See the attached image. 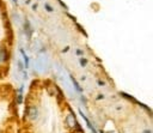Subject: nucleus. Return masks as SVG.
I'll list each match as a JSON object with an SVG mask.
<instances>
[{"label": "nucleus", "instance_id": "1", "mask_svg": "<svg viewBox=\"0 0 153 133\" xmlns=\"http://www.w3.org/2000/svg\"><path fill=\"white\" fill-rule=\"evenodd\" d=\"M65 122H66V126L69 128V130H74L77 126H78V122H77V118L73 113H68L66 115V119H65Z\"/></svg>", "mask_w": 153, "mask_h": 133}, {"label": "nucleus", "instance_id": "2", "mask_svg": "<svg viewBox=\"0 0 153 133\" xmlns=\"http://www.w3.org/2000/svg\"><path fill=\"white\" fill-rule=\"evenodd\" d=\"M26 115H28V119L30 121H36L38 118V109L35 105H30V107H28V110H26Z\"/></svg>", "mask_w": 153, "mask_h": 133}, {"label": "nucleus", "instance_id": "3", "mask_svg": "<svg viewBox=\"0 0 153 133\" xmlns=\"http://www.w3.org/2000/svg\"><path fill=\"white\" fill-rule=\"evenodd\" d=\"M68 77H69V79H71V82H72V84H73V86H74V89L77 90V92H78V94H83V88H82V86L80 85H79V83L77 82V79L74 78V77H73L72 75H71V73H69V75H68Z\"/></svg>", "mask_w": 153, "mask_h": 133}, {"label": "nucleus", "instance_id": "4", "mask_svg": "<svg viewBox=\"0 0 153 133\" xmlns=\"http://www.w3.org/2000/svg\"><path fill=\"white\" fill-rule=\"evenodd\" d=\"M79 114H80V115H82V118L85 120L86 125H88V127L91 130V132H92V133H98V132H97V130L94 127V126H92V124H91V121H90V119H89L88 116H85V114H84V113H83L82 110H79Z\"/></svg>", "mask_w": 153, "mask_h": 133}, {"label": "nucleus", "instance_id": "5", "mask_svg": "<svg viewBox=\"0 0 153 133\" xmlns=\"http://www.w3.org/2000/svg\"><path fill=\"white\" fill-rule=\"evenodd\" d=\"M24 31H25V35L28 38H31V35H32V28H31V24L29 21H25L24 23Z\"/></svg>", "mask_w": 153, "mask_h": 133}, {"label": "nucleus", "instance_id": "6", "mask_svg": "<svg viewBox=\"0 0 153 133\" xmlns=\"http://www.w3.org/2000/svg\"><path fill=\"white\" fill-rule=\"evenodd\" d=\"M7 60V49L4 46H0V62H5Z\"/></svg>", "mask_w": 153, "mask_h": 133}, {"label": "nucleus", "instance_id": "7", "mask_svg": "<svg viewBox=\"0 0 153 133\" xmlns=\"http://www.w3.org/2000/svg\"><path fill=\"white\" fill-rule=\"evenodd\" d=\"M17 67H18V71L22 73V75H23V77H24L25 79L28 78V75H26V72H25L24 64H23V61H22V60H19V59H18V61H17Z\"/></svg>", "mask_w": 153, "mask_h": 133}, {"label": "nucleus", "instance_id": "8", "mask_svg": "<svg viewBox=\"0 0 153 133\" xmlns=\"http://www.w3.org/2000/svg\"><path fill=\"white\" fill-rule=\"evenodd\" d=\"M19 52H21V54H22V56H23V59H24V67H29V65H30V59H29L28 55H26V53H25L24 48H19Z\"/></svg>", "mask_w": 153, "mask_h": 133}, {"label": "nucleus", "instance_id": "9", "mask_svg": "<svg viewBox=\"0 0 153 133\" xmlns=\"http://www.w3.org/2000/svg\"><path fill=\"white\" fill-rule=\"evenodd\" d=\"M44 9L48 12H54V9H53V6L50 4H44Z\"/></svg>", "mask_w": 153, "mask_h": 133}, {"label": "nucleus", "instance_id": "10", "mask_svg": "<svg viewBox=\"0 0 153 133\" xmlns=\"http://www.w3.org/2000/svg\"><path fill=\"white\" fill-rule=\"evenodd\" d=\"M22 102H23V95L18 92V95H17V103H18V104H21Z\"/></svg>", "mask_w": 153, "mask_h": 133}, {"label": "nucleus", "instance_id": "11", "mask_svg": "<svg viewBox=\"0 0 153 133\" xmlns=\"http://www.w3.org/2000/svg\"><path fill=\"white\" fill-rule=\"evenodd\" d=\"M83 54H84V50H83V49H80V48L75 49V55H78V56H82Z\"/></svg>", "mask_w": 153, "mask_h": 133}, {"label": "nucleus", "instance_id": "12", "mask_svg": "<svg viewBox=\"0 0 153 133\" xmlns=\"http://www.w3.org/2000/svg\"><path fill=\"white\" fill-rule=\"evenodd\" d=\"M80 65L83 66V67H86V66H88V60H86V59H82V60H80Z\"/></svg>", "mask_w": 153, "mask_h": 133}, {"label": "nucleus", "instance_id": "13", "mask_svg": "<svg viewBox=\"0 0 153 133\" xmlns=\"http://www.w3.org/2000/svg\"><path fill=\"white\" fill-rule=\"evenodd\" d=\"M57 1L60 3V5H61V6H62V7H63V9H67V6H66V5H65V3L62 1V0H57Z\"/></svg>", "mask_w": 153, "mask_h": 133}, {"label": "nucleus", "instance_id": "14", "mask_svg": "<svg viewBox=\"0 0 153 133\" xmlns=\"http://www.w3.org/2000/svg\"><path fill=\"white\" fill-rule=\"evenodd\" d=\"M37 4H32V6H31V9H32V11H37Z\"/></svg>", "mask_w": 153, "mask_h": 133}, {"label": "nucleus", "instance_id": "15", "mask_svg": "<svg viewBox=\"0 0 153 133\" xmlns=\"http://www.w3.org/2000/svg\"><path fill=\"white\" fill-rule=\"evenodd\" d=\"M98 84L101 85V86H105V83H104L103 81H98Z\"/></svg>", "mask_w": 153, "mask_h": 133}, {"label": "nucleus", "instance_id": "16", "mask_svg": "<svg viewBox=\"0 0 153 133\" xmlns=\"http://www.w3.org/2000/svg\"><path fill=\"white\" fill-rule=\"evenodd\" d=\"M142 133H151V130H144Z\"/></svg>", "mask_w": 153, "mask_h": 133}, {"label": "nucleus", "instance_id": "17", "mask_svg": "<svg viewBox=\"0 0 153 133\" xmlns=\"http://www.w3.org/2000/svg\"><path fill=\"white\" fill-rule=\"evenodd\" d=\"M25 3H26V4H30V3H31V0H26Z\"/></svg>", "mask_w": 153, "mask_h": 133}, {"label": "nucleus", "instance_id": "18", "mask_svg": "<svg viewBox=\"0 0 153 133\" xmlns=\"http://www.w3.org/2000/svg\"><path fill=\"white\" fill-rule=\"evenodd\" d=\"M12 1H13V3H17V0H12Z\"/></svg>", "mask_w": 153, "mask_h": 133}, {"label": "nucleus", "instance_id": "19", "mask_svg": "<svg viewBox=\"0 0 153 133\" xmlns=\"http://www.w3.org/2000/svg\"><path fill=\"white\" fill-rule=\"evenodd\" d=\"M101 133H104V132H103V131H102V132H101Z\"/></svg>", "mask_w": 153, "mask_h": 133}]
</instances>
